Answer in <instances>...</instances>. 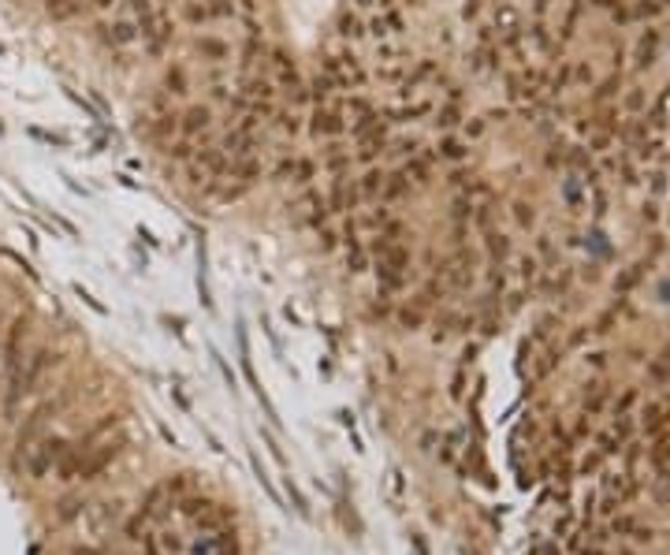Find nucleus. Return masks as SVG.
I'll return each mask as SVG.
<instances>
[{"label": "nucleus", "mask_w": 670, "mask_h": 555, "mask_svg": "<svg viewBox=\"0 0 670 555\" xmlns=\"http://www.w3.org/2000/svg\"><path fill=\"white\" fill-rule=\"evenodd\" d=\"M209 503H212V499H205V496H187L183 503H179V511H183V518L194 522V518H198V514L209 507Z\"/></svg>", "instance_id": "5"}, {"label": "nucleus", "mask_w": 670, "mask_h": 555, "mask_svg": "<svg viewBox=\"0 0 670 555\" xmlns=\"http://www.w3.org/2000/svg\"><path fill=\"white\" fill-rule=\"evenodd\" d=\"M287 492L294 496V507H298V514H309V507H305V496H302V492H298V488H294V484H290V477H287Z\"/></svg>", "instance_id": "7"}, {"label": "nucleus", "mask_w": 670, "mask_h": 555, "mask_svg": "<svg viewBox=\"0 0 670 555\" xmlns=\"http://www.w3.org/2000/svg\"><path fill=\"white\" fill-rule=\"evenodd\" d=\"M116 455H120V447L116 444H105L101 451H97L93 455V459H86V455H83V466H78V477H83V481H90V477H97V473H101L112 459H116Z\"/></svg>", "instance_id": "3"}, {"label": "nucleus", "mask_w": 670, "mask_h": 555, "mask_svg": "<svg viewBox=\"0 0 670 555\" xmlns=\"http://www.w3.org/2000/svg\"><path fill=\"white\" fill-rule=\"evenodd\" d=\"M75 555H101V551H93V548H78Z\"/></svg>", "instance_id": "8"}, {"label": "nucleus", "mask_w": 670, "mask_h": 555, "mask_svg": "<svg viewBox=\"0 0 670 555\" xmlns=\"http://www.w3.org/2000/svg\"><path fill=\"white\" fill-rule=\"evenodd\" d=\"M0 56H4V45H0Z\"/></svg>", "instance_id": "10"}, {"label": "nucleus", "mask_w": 670, "mask_h": 555, "mask_svg": "<svg viewBox=\"0 0 670 555\" xmlns=\"http://www.w3.org/2000/svg\"><path fill=\"white\" fill-rule=\"evenodd\" d=\"M56 358L60 354H53V351H48V347H41V351H34V354H30L26 358V362H23V395H26V391H34V384L45 377V369H53L56 365Z\"/></svg>", "instance_id": "2"}, {"label": "nucleus", "mask_w": 670, "mask_h": 555, "mask_svg": "<svg viewBox=\"0 0 670 555\" xmlns=\"http://www.w3.org/2000/svg\"><path fill=\"white\" fill-rule=\"evenodd\" d=\"M68 451H71V444H68V440H60V436H41L38 444H26L23 451H15V462L23 466V473H26V477L41 481L48 470H53V466H60L63 459H68Z\"/></svg>", "instance_id": "1"}, {"label": "nucleus", "mask_w": 670, "mask_h": 555, "mask_svg": "<svg viewBox=\"0 0 670 555\" xmlns=\"http://www.w3.org/2000/svg\"><path fill=\"white\" fill-rule=\"evenodd\" d=\"M209 123V112L205 108H194L190 116H187V130H198V127H205Z\"/></svg>", "instance_id": "6"}, {"label": "nucleus", "mask_w": 670, "mask_h": 555, "mask_svg": "<svg viewBox=\"0 0 670 555\" xmlns=\"http://www.w3.org/2000/svg\"><path fill=\"white\" fill-rule=\"evenodd\" d=\"M83 511H86V499H83V496H63V499H60L56 518H60V522H75Z\"/></svg>", "instance_id": "4"}, {"label": "nucleus", "mask_w": 670, "mask_h": 555, "mask_svg": "<svg viewBox=\"0 0 670 555\" xmlns=\"http://www.w3.org/2000/svg\"><path fill=\"white\" fill-rule=\"evenodd\" d=\"M0 343H4V313H0Z\"/></svg>", "instance_id": "9"}]
</instances>
